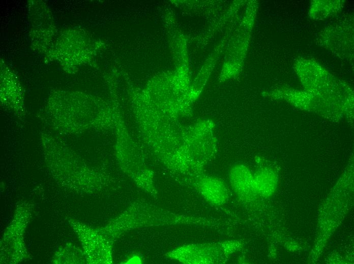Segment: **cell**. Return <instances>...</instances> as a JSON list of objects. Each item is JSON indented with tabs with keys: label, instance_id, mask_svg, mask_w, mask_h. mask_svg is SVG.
<instances>
[{
	"label": "cell",
	"instance_id": "2",
	"mask_svg": "<svg viewBox=\"0 0 354 264\" xmlns=\"http://www.w3.org/2000/svg\"><path fill=\"white\" fill-rule=\"evenodd\" d=\"M199 188L203 197L213 205L221 206L227 201L228 190L220 179L204 176L200 181Z\"/></svg>",
	"mask_w": 354,
	"mask_h": 264
},
{
	"label": "cell",
	"instance_id": "3",
	"mask_svg": "<svg viewBox=\"0 0 354 264\" xmlns=\"http://www.w3.org/2000/svg\"><path fill=\"white\" fill-rule=\"evenodd\" d=\"M254 184L257 194L268 196L273 192L275 184V177L273 172L264 169L253 176Z\"/></svg>",
	"mask_w": 354,
	"mask_h": 264
},
{
	"label": "cell",
	"instance_id": "1",
	"mask_svg": "<svg viewBox=\"0 0 354 264\" xmlns=\"http://www.w3.org/2000/svg\"><path fill=\"white\" fill-rule=\"evenodd\" d=\"M229 178L232 188L243 199H250L257 194L254 187L253 176L242 165H235L229 171Z\"/></svg>",
	"mask_w": 354,
	"mask_h": 264
}]
</instances>
